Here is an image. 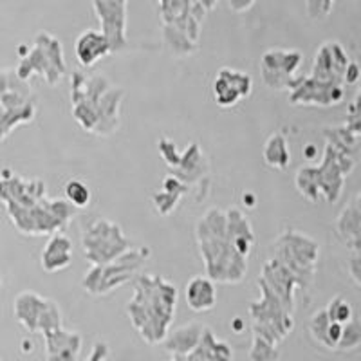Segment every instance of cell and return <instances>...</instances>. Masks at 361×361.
<instances>
[{
  "instance_id": "cell-1",
  "label": "cell",
  "mask_w": 361,
  "mask_h": 361,
  "mask_svg": "<svg viewBox=\"0 0 361 361\" xmlns=\"http://www.w3.org/2000/svg\"><path fill=\"white\" fill-rule=\"evenodd\" d=\"M250 92V78L244 73L222 69L215 80V99L221 107H233Z\"/></svg>"
},
{
  "instance_id": "cell-2",
  "label": "cell",
  "mask_w": 361,
  "mask_h": 361,
  "mask_svg": "<svg viewBox=\"0 0 361 361\" xmlns=\"http://www.w3.org/2000/svg\"><path fill=\"white\" fill-rule=\"evenodd\" d=\"M111 51V42L105 35L96 33V31H85L82 37L76 40V56L83 66H92L96 60Z\"/></svg>"
},
{
  "instance_id": "cell-3",
  "label": "cell",
  "mask_w": 361,
  "mask_h": 361,
  "mask_svg": "<svg viewBox=\"0 0 361 361\" xmlns=\"http://www.w3.org/2000/svg\"><path fill=\"white\" fill-rule=\"evenodd\" d=\"M215 286L204 276H195L186 288V302L193 311H208L215 305Z\"/></svg>"
},
{
  "instance_id": "cell-4",
  "label": "cell",
  "mask_w": 361,
  "mask_h": 361,
  "mask_svg": "<svg viewBox=\"0 0 361 361\" xmlns=\"http://www.w3.org/2000/svg\"><path fill=\"white\" fill-rule=\"evenodd\" d=\"M325 312H327L329 320L334 322V324L347 325L353 320V307H350L349 302H345V300L341 298L333 300Z\"/></svg>"
},
{
  "instance_id": "cell-5",
  "label": "cell",
  "mask_w": 361,
  "mask_h": 361,
  "mask_svg": "<svg viewBox=\"0 0 361 361\" xmlns=\"http://www.w3.org/2000/svg\"><path fill=\"white\" fill-rule=\"evenodd\" d=\"M361 345V322L350 320L349 324L343 325V334H341V340L338 343V349L350 350L356 349Z\"/></svg>"
},
{
  "instance_id": "cell-6",
  "label": "cell",
  "mask_w": 361,
  "mask_h": 361,
  "mask_svg": "<svg viewBox=\"0 0 361 361\" xmlns=\"http://www.w3.org/2000/svg\"><path fill=\"white\" fill-rule=\"evenodd\" d=\"M66 193L69 201L76 206H85L90 199L89 188L80 180H71L69 185L66 186Z\"/></svg>"
},
{
  "instance_id": "cell-7",
  "label": "cell",
  "mask_w": 361,
  "mask_h": 361,
  "mask_svg": "<svg viewBox=\"0 0 361 361\" xmlns=\"http://www.w3.org/2000/svg\"><path fill=\"white\" fill-rule=\"evenodd\" d=\"M334 0H307L309 15L311 17H325L329 15L331 8H333Z\"/></svg>"
},
{
  "instance_id": "cell-8",
  "label": "cell",
  "mask_w": 361,
  "mask_h": 361,
  "mask_svg": "<svg viewBox=\"0 0 361 361\" xmlns=\"http://www.w3.org/2000/svg\"><path fill=\"white\" fill-rule=\"evenodd\" d=\"M361 76V67L357 63H347V69H345V80L347 83H354Z\"/></svg>"
},
{
  "instance_id": "cell-9",
  "label": "cell",
  "mask_w": 361,
  "mask_h": 361,
  "mask_svg": "<svg viewBox=\"0 0 361 361\" xmlns=\"http://www.w3.org/2000/svg\"><path fill=\"white\" fill-rule=\"evenodd\" d=\"M105 357H107V349H105V345H98V347L92 349V353H90L89 360L87 361H103Z\"/></svg>"
},
{
  "instance_id": "cell-10",
  "label": "cell",
  "mask_w": 361,
  "mask_h": 361,
  "mask_svg": "<svg viewBox=\"0 0 361 361\" xmlns=\"http://www.w3.org/2000/svg\"><path fill=\"white\" fill-rule=\"evenodd\" d=\"M231 6H233V9H237V11H243V9H247L251 4H253V0H230Z\"/></svg>"
},
{
  "instance_id": "cell-11",
  "label": "cell",
  "mask_w": 361,
  "mask_h": 361,
  "mask_svg": "<svg viewBox=\"0 0 361 361\" xmlns=\"http://www.w3.org/2000/svg\"><path fill=\"white\" fill-rule=\"evenodd\" d=\"M360 67H361V63H360Z\"/></svg>"
}]
</instances>
